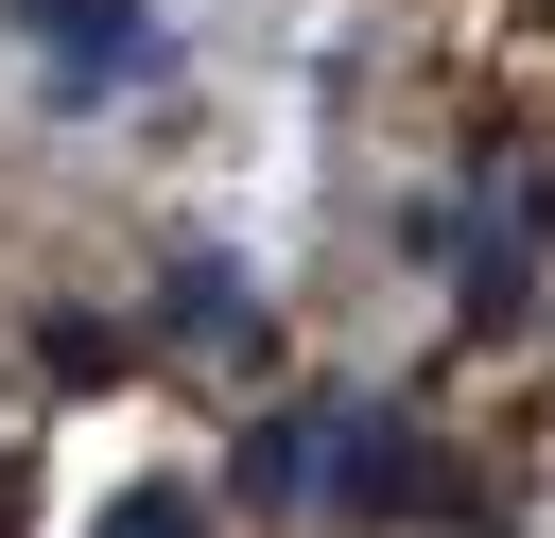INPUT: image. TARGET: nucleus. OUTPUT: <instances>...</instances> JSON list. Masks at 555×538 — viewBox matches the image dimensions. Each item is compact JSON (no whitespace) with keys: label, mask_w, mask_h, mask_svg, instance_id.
Listing matches in <instances>:
<instances>
[{"label":"nucleus","mask_w":555,"mask_h":538,"mask_svg":"<svg viewBox=\"0 0 555 538\" xmlns=\"http://www.w3.org/2000/svg\"><path fill=\"white\" fill-rule=\"evenodd\" d=\"M260 312H243V278L225 260H173V347H243Z\"/></svg>","instance_id":"nucleus-3"},{"label":"nucleus","mask_w":555,"mask_h":538,"mask_svg":"<svg viewBox=\"0 0 555 538\" xmlns=\"http://www.w3.org/2000/svg\"><path fill=\"white\" fill-rule=\"evenodd\" d=\"M17 17H35L69 69H121V52H139V0H17Z\"/></svg>","instance_id":"nucleus-2"},{"label":"nucleus","mask_w":555,"mask_h":538,"mask_svg":"<svg viewBox=\"0 0 555 538\" xmlns=\"http://www.w3.org/2000/svg\"><path fill=\"white\" fill-rule=\"evenodd\" d=\"M104 538H208V486H121Z\"/></svg>","instance_id":"nucleus-4"},{"label":"nucleus","mask_w":555,"mask_h":538,"mask_svg":"<svg viewBox=\"0 0 555 538\" xmlns=\"http://www.w3.org/2000/svg\"><path fill=\"white\" fill-rule=\"evenodd\" d=\"M295 486H312V503H347V521H416V503H434V469H416V434H399L382 399L295 417Z\"/></svg>","instance_id":"nucleus-1"},{"label":"nucleus","mask_w":555,"mask_h":538,"mask_svg":"<svg viewBox=\"0 0 555 538\" xmlns=\"http://www.w3.org/2000/svg\"><path fill=\"white\" fill-rule=\"evenodd\" d=\"M35 347H52V382H121V330H87V312H52Z\"/></svg>","instance_id":"nucleus-5"}]
</instances>
